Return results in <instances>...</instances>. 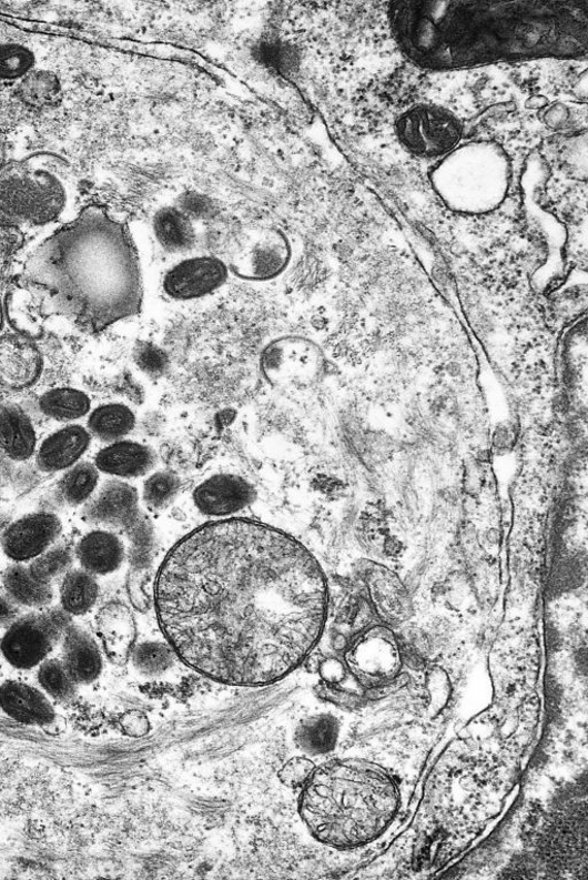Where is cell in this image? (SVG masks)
<instances>
[{"label": "cell", "mask_w": 588, "mask_h": 880, "mask_svg": "<svg viewBox=\"0 0 588 880\" xmlns=\"http://www.w3.org/2000/svg\"><path fill=\"white\" fill-rule=\"evenodd\" d=\"M75 558L82 569L94 576H105L122 567L125 548L115 534L94 530L79 542L75 548Z\"/></svg>", "instance_id": "cell-20"}, {"label": "cell", "mask_w": 588, "mask_h": 880, "mask_svg": "<svg viewBox=\"0 0 588 880\" xmlns=\"http://www.w3.org/2000/svg\"><path fill=\"white\" fill-rule=\"evenodd\" d=\"M43 366L42 353L29 338L0 337V387L16 391L31 387L40 380Z\"/></svg>", "instance_id": "cell-13"}, {"label": "cell", "mask_w": 588, "mask_h": 880, "mask_svg": "<svg viewBox=\"0 0 588 880\" xmlns=\"http://www.w3.org/2000/svg\"><path fill=\"white\" fill-rule=\"evenodd\" d=\"M227 271L221 260L211 256L193 257L175 266L163 281L168 295L179 301L209 295L226 280Z\"/></svg>", "instance_id": "cell-11"}, {"label": "cell", "mask_w": 588, "mask_h": 880, "mask_svg": "<svg viewBox=\"0 0 588 880\" xmlns=\"http://www.w3.org/2000/svg\"><path fill=\"white\" fill-rule=\"evenodd\" d=\"M154 232L160 244L170 252L187 251L195 240L187 216L175 209H165L155 215Z\"/></svg>", "instance_id": "cell-27"}, {"label": "cell", "mask_w": 588, "mask_h": 880, "mask_svg": "<svg viewBox=\"0 0 588 880\" xmlns=\"http://www.w3.org/2000/svg\"><path fill=\"white\" fill-rule=\"evenodd\" d=\"M61 533L62 523L55 514L32 513L14 520L0 537V544L10 560L26 564L53 546Z\"/></svg>", "instance_id": "cell-8"}, {"label": "cell", "mask_w": 588, "mask_h": 880, "mask_svg": "<svg viewBox=\"0 0 588 880\" xmlns=\"http://www.w3.org/2000/svg\"><path fill=\"white\" fill-rule=\"evenodd\" d=\"M325 681L335 684L345 676L344 667L337 660H325L317 669Z\"/></svg>", "instance_id": "cell-39"}, {"label": "cell", "mask_w": 588, "mask_h": 880, "mask_svg": "<svg viewBox=\"0 0 588 880\" xmlns=\"http://www.w3.org/2000/svg\"><path fill=\"white\" fill-rule=\"evenodd\" d=\"M395 11L398 38L408 55L429 67L453 68L486 61L551 52L567 39L586 41L585 36H561V28L544 27L550 19L525 18L517 10H445L434 4ZM552 19V18H551ZM566 49V47L561 45Z\"/></svg>", "instance_id": "cell-3"}, {"label": "cell", "mask_w": 588, "mask_h": 880, "mask_svg": "<svg viewBox=\"0 0 588 880\" xmlns=\"http://www.w3.org/2000/svg\"><path fill=\"white\" fill-rule=\"evenodd\" d=\"M39 667V682L48 696L61 702L75 697L79 686L61 660L47 659Z\"/></svg>", "instance_id": "cell-31"}, {"label": "cell", "mask_w": 588, "mask_h": 880, "mask_svg": "<svg viewBox=\"0 0 588 880\" xmlns=\"http://www.w3.org/2000/svg\"><path fill=\"white\" fill-rule=\"evenodd\" d=\"M73 191L71 168L58 155H30L0 169V209L22 221H54L67 209Z\"/></svg>", "instance_id": "cell-5"}, {"label": "cell", "mask_w": 588, "mask_h": 880, "mask_svg": "<svg viewBox=\"0 0 588 880\" xmlns=\"http://www.w3.org/2000/svg\"><path fill=\"white\" fill-rule=\"evenodd\" d=\"M4 456L7 455L3 454L2 456H0V459H3ZM8 477L9 475L7 468L2 465V463H0V486H2L6 483Z\"/></svg>", "instance_id": "cell-40"}, {"label": "cell", "mask_w": 588, "mask_h": 880, "mask_svg": "<svg viewBox=\"0 0 588 880\" xmlns=\"http://www.w3.org/2000/svg\"><path fill=\"white\" fill-rule=\"evenodd\" d=\"M0 708L19 724L45 728L57 717L55 710L41 690L18 680L0 687Z\"/></svg>", "instance_id": "cell-15"}, {"label": "cell", "mask_w": 588, "mask_h": 880, "mask_svg": "<svg viewBox=\"0 0 588 880\" xmlns=\"http://www.w3.org/2000/svg\"><path fill=\"white\" fill-rule=\"evenodd\" d=\"M130 658L140 674L156 677L173 666L174 651L166 644L144 643L134 647Z\"/></svg>", "instance_id": "cell-32"}, {"label": "cell", "mask_w": 588, "mask_h": 880, "mask_svg": "<svg viewBox=\"0 0 588 880\" xmlns=\"http://www.w3.org/2000/svg\"><path fill=\"white\" fill-rule=\"evenodd\" d=\"M4 159H6L4 146H3L2 142H0V169L3 168Z\"/></svg>", "instance_id": "cell-41"}, {"label": "cell", "mask_w": 588, "mask_h": 880, "mask_svg": "<svg viewBox=\"0 0 588 880\" xmlns=\"http://www.w3.org/2000/svg\"><path fill=\"white\" fill-rule=\"evenodd\" d=\"M3 584L6 594L21 607L44 609L54 598L52 585L39 583L26 564L10 566L3 575Z\"/></svg>", "instance_id": "cell-22"}, {"label": "cell", "mask_w": 588, "mask_h": 880, "mask_svg": "<svg viewBox=\"0 0 588 880\" xmlns=\"http://www.w3.org/2000/svg\"><path fill=\"white\" fill-rule=\"evenodd\" d=\"M38 435L29 416L14 404L0 407V449L11 462L22 463L36 454Z\"/></svg>", "instance_id": "cell-21"}, {"label": "cell", "mask_w": 588, "mask_h": 880, "mask_svg": "<svg viewBox=\"0 0 588 880\" xmlns=\"http://www.w3.org/2000/svg\"><path fill=\"white\" fill-rule=\"evenodd\" d=\"M134 361L141 371L155 378L166 375L171 367L168 353L149 342L136 343Z\"/></svg>", "instance_id": "cell-35"}, {"label": "cell", "mask_w": 588, "mask_h": 880, "mask_svg": "<svg viewBox=\"0 0 588 880\" xmlns=\"http://www.w3.org/2000/svg\"><path fill=\"white\" fill-rule=\"evenodd\" d=\"M290 260V245L276 231H265L249 239L243 250L232 257L231 269L246 280L265 281L280 275Z\"/></svg>", "instance_id": "cell-10"}, {"label": "cell", "mask_w": 588, "mask_h": 880, "mask_svg": "<svg viewBox=\"0 0 588 880\" xmlns=\"http://www.w3.org/2000/svg\"><path fill=\"white\" fill-rule=\"evenodd\" d=\"M19 94L29 107L43 109L59 102L61 85L50 72H31L22 80Z\"/></svg>", "instance_id": "cell-30"}, {"label": "cell", "mask_w": 588, "mask_h": 880, "mask_svg": "<svg viewBox=\"0 0 588 880\" xmlns=\"http://www.w3.org/2000/svg\"><path fill=\"white\" fill-rule=\"evenodd\" d=\"M302 819L321 842L351 849L381 835L395 818L399 793L384 769L362 760L315 768L303 788Z\"/></svg>", "instance_id": "cell-4"}, {"label": "cell", "mask_w": 588, "mask_h": 880, "mask_svg": "<svg viewBox=\"0 0 588 880\" xmlns=\"http://www.w3.org/2000/svg\"><path fill=\"white\" fill-rule=\"evenodd\" d=\"M82 517L92 527L129 533L146 517L139 506L136 488L128 483L111 479L94 493L82 509Z\"/></svg>", "instance_id": "cell-7"}, {"label": "cell", "mask_w": 588, "mask_h": 880, "mask_svg": "<svg viewBox=\"0 0 588 880\" xmlns=\"http://www.w3.org/2000/svg\"><path fill=\"white\" fill-rule=\"evenodd\" d=\"M100 596L95 576L84 569H71L60 585V607L73 616H82L92 609Z\"/></svg>", "instance_id": "cell-24"}, {"label": "cell", "mask_w": 588, "mask_h": 880, "mask_svg": "<svg viewBox=\"0 0 588 880\" xmlns=\"http://www.w3.org/2000/svg\"><path fill=\"white\" fill-rule=\"evenodd\" d=\"M160 628L190 668L229 686H270L302 666L328 611L324 574L285 533L249 518L179 542L154 580Z\"/></svg>", "instance_id": "cell-1"}, {"label": "cell", "mask_w": 588, "mask_h": 880, "mask_svg": "<svg viewBox=\"0 0 588 880\" xmlns=\"http://www.w3.org/2000/svg\"><path fill=\"white\" fill-rule=\"evenodd\" d=\"M402 133L407 146L433 155L449 149L460 135V125L440 111L418 110L404 119Z\"/></svg>", "instance_id": "cell-12"}, {"label": "cell", "mask_w": 588, "mask_h": 880, "mask_svg": "<svg viewBox=\"0 0 588 880\" xmlns=\"http://www.w3.org/2000/svg\"><path fill=\"white\" fill-rule=\"evenodd\" d=\"M316 766L305 757L288 760L281 769L278 777L290 789H301L307 783Z\"/></svg>", "instance_id": "cell-36"}, {"label": "cell", "mask_w": 588, "mask_h": 880, "mask_svg": "<svg viewBox=\"0 0 588 880\" xmlns=\"http://www.w3.org/2000/svg\"><path fill=\"white\" fill-rule=\"evenodd\" d=\"M318 364L317 352L302 338L278 340L263 354V372L271 383L302 385L310 381Z\"/></svg>", "instance_id": "cell-9"}, {"label": "cell", "mask_w": 588, "mask_h": 880, "mask_svg": "<svg viewBox=\"0 0 588 880\" xmlns=\"http://www.w3.org/2000/svg\"><path fill=\"white\" fill-rule=\"evenodd\" d=\"M154 464L155 454L150 447L129 441L111 443L98 452L94 459L98 471L122 478L143 476Z\"/></svg>", "instance_id": "cell-19"}, {"label": "cell", "mask_w": 588, "mask_h": 880, "mask_svg": "<svg viewBox=\"0 0 588 880\" xmlns=\"http://www.w3.org/2000/svg\"><path fill=\"white\" fill-rule=\"evenodd\" d=\"M75 552L64 544L51 546L37 559L30 562L29 572L41 584H50L59 577L67 575L75 562Z\"/></svg>", "instance_id": "cell-29"}, {"label": "cell", "mask_w": 588, "mask_h": 880, "mask_svg": "<svg viewBox=\"0 0 588 880\" xmlns=\"http://www.w3.org/2000/svg\"><path fill=\"white\" fill-rule=\"evenodd\" d=\"M120 727L126 736L141 738L150 732L151 724L145 712L132 709L120 717Z\"/></svg>", "instance_id": "cell-37"}, {"label": "cell", "mask_w": 588, "mask_h": 880, "mask_svg": "<svg viewBox=\"0 0 588 880\" xmlns=\"http://www.w3.org/2000/svg\"><path fill=\"white\" fill-rule=\"evenodd\" d=\"M40 408L53 419L71 422L82 418L90 412L91 401L80 390L58 387L48 391L41 397Z\"/></svg>", "instance_id": "cell-28"}, {"label": "cell", "mask_w": 588, "mask_h": 880, "mask_svg": "<svg viewBox=\"0 0 588 880\" xmlns=\"http://www.w3.org/2000/svg\"><path fill=\"white\" fill-rule=\"evenodd\" d=\"M62 662L78 686H89L103 671L100 646L84 629L72 624L62 638Z\"/></svg>", "instance_id": "cell-16"}, {"label": "cell", "mask_w": 588, "mask_h": 880, "mask_svg": "<svg viewBox=\"0 0 588 880\" xmlns=\"http://www.w3.org/2000/svg\"><path fill=\"white\" fill-rule=\"evenodd\" d=\"M254 497L252 485L235 475L213 476L193 494L195 506L210 516L235 514L252 504Z\"/></svg>", "instance_id": "cell-14"}, {"label": "cell", "mask_w": 588, "mask_h": 880, "mask_svg": "<svg viewBox=\"0 0 588 880\" xmlns=\"http://www.w3.org/2000/svg\"><path fill=\"white\" fill-rule=\"evenodd\" d=\"M339 735V725L334 716L318 714L300 722L294 731V742L308 756H323L334 751Z\"/></svg>", "instance_id": "cell-23"}, {"label": "cell", "mask_w": 588, "mask_h": 880, "mask_svg": "<svg viewBox=\"0 0 588 880\" xmlns=\"http://www.w3.org/2000/svg\"><path fill=\"white\" fill-rule=\"evenodd\" d=\"M91 443L90 433L80 425H70L50 435L40 446L37 465L44 473L68 471L78 463Z\"/></svg>", "instance_id": "cell-17"}, {"label": "cell", "mask_w": 588, "mask_h": 880, "mask_svg": "<svg viewBox=\"0 0 588 880\" xmlns=\"http://www.w3.org/2000/svg\"><path fill=\"white\" fill-rule=\"evenodd\" d=\"M98 483L100 471L90 463L80 462L64 471L57 485V499L62 506H84L97 492Z\"/></svg>", "instance_id": "cell-25"}, {"label": "cell", "mask_w": 588, "mask_h": 880, "mask_svg": "<svg viewBox=\"0 0 588 880\" xmlns=\"http://www.w3.org/2000/svg\"><path fill=\"white\" fill-rule=\"evenodd\" d=\"M72 624L73 617L60 606L30 611L7 629L0 649L12 667L19 670L37 668L62 641Z\"/></svg>", "instance_id": "cell-6"}, {"label": "cell", "mask_w": 588, "mask_h": 880, "mask_svg": "<svg viewBox=\"0 0 588 880\" xmlns=\"http://www.w3.org/2000/svg\"><path fill=\"white\" fill-rule=\"evenodd\" d=\"M21 608L7 594L0 595V628L9 629L21 616Z\"/></svg>", "instance_id": "cell-38"}, {"label": "cell", "mask_w": 588, "mask_h": 880, "mask_svg": "<svg viewBox=\"0 0 588 880\" xmlns=\"http://www.w3.org/2000/svg\"><path fill=\"white\" fill-rule=\"evenodd\" d=\"M180 479L171 473H158L144 485L143 498L151 509H162L171 505L180 492Z\"/></svg>", "instance_id": "cell-33"}, {"label": "cell", "mask_w": 588, "mask_h": 880, "mask_svg": "<svg viewBox=\"0 0 588 880\" xmlns=\"http://www.w3.org/2000/svg\"><path fill=\"white\" fill-rule=\"evenodd\" d=\"M98 633L110 661L124 665L132 656L138 634L132 611L120 604L110 605L98 618Z\"/></svg>", "instance_id": "cell-18"}, {"label": "cell", "mask_w": 588, "mask_h": 880, "mask_svg": "<svg viewBox=\"0 0 588 880\" xmlns=\"http://www.w3.org/2000/svg\"><path fill=\"white\" fill-rule=\"evenodd\" d=\"M34 62V54L22 45H0V79L16 80L26 77Z\"/></svg>", "instance_id": "cell-34"}, {"label": "cell", "mask_w": 588, "mask_h": 880, "mask_svg": "<svg viewBox=\"0 0 588 880\" xmlns=\"http://www.w3.org/2000/svg\"><path fill=\"white\" fill-rule=\"evenodd\" d=\"M24 277L44 293L42 315H62L90 333L139 314V259L124 225L89 206L32 254Z\"/></svg>", "instance_id": "cell-2"}, {"label": "cell", "mask_w": 588, "mask_h": 880, "mask_svg": "<svg viewBox=\"0 0 588 880\" xmlns=\"http://www.w3.org/2000/svg\"><path fill=\"white\" fill-rule=\"evenodd\" d=\"M135 425L136 417L132 409L121 404H108L90 414L88 432L104 443H115L132 433Z\"/></svg>", "instance_id": "cell-26"}]
</instances>
